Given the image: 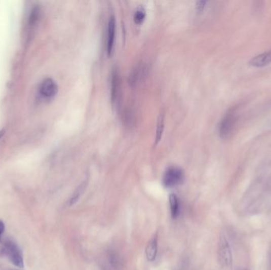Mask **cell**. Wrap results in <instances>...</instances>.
<instances>
[{"label": "cell", "mask_w": 271, "mask_h": 270, "mask_svg": "<svg viewBox=\"0 0 271 270\" xmlns=\"http://www.w3.org/2000/svg\"><path fill=\"white\" fill-rule=\"evenodd\" d=\"M271 63V50L262 54L258 55L251 59L249 61V64L252 67H262L269 65Z\"/></svg>", "instance_id": "ba28073f"}, {"label": "cell", "mask_w": 271, "mask_h": 270, "mask_svg": "<svg viewBox=\"0 0 271 270\" xmlns=\"http://www.w3.org/2000/svg\"><path fill=\"white\" fill-rule=\"evenodd\" d=\"M86 186H87V182L84 181V182H83V183L75 189V192L72 194V196L70 198L69 202H68L70 206H73V205H75V204L78 202L79 200H80V198H81L83 194H84V191H85Z\"/></svg>", "instance_id": "7c38bea8"}, {"label": "cell", "mask_w": 271, "mask_h": 270, "mask_svg": "<svg viewBox=\"0 0 271 270\" xmlns=\"http://www.w3.org/2000/svg\"><path fill=\"white\" fill-rule=\"evenodd\" d=\"M115 32H116V22H115L114 17L112 16L109 18V24H108L107 53L109 56H110L113 52Z\"/></svg>", "instance_id": "52a82bcc"}, {"label": "cell", "mask_w": 271, "mask_h": 270, "mask_svg": "<svg viewBox=\"0 0 271 270\" xmlns=\"http://www.w3.org/2000/svg\"><path fill=\"white\" fill-rule=\"evenodd\" d=\"M206 2L205 1H200V2L197 3V8L199 11H202L204 10L205 7H206Z\"/></svg>", "instance_id": "9a60e30c"}, {"label": "cell", "mask_w": 271, "mask_h": 270, "mask_svg": "<svg viewBox=\"0 0 271 270\" xmlns=\"http://www.w3.org/2000/svg\"><path fill=\"white\" fill-rule=\"evenodd\" d=\"M157 254H158V238L156 236L147 243L146 247L145 254L147 261L150 262L155 261Z\"/></svg>", "instance_id": "9c48e42d"}, {"label": "cell", "mask_w": 271, "mask_h": 270, "mask_svg": "<svg viewBox=\"0 0 271 270\" xmlns=\"http://www.w3.org/2000/svg\"><path fill=\"white\" fill-rule=\"evenodd\" d=\"M170 210L172 219H177L180 215V201L176 194H171L169 196Z\"/></svg>", "instance_id": "8fae6325"}, {"label": "cell", "mask_w": 271, "mask_h": 270, "mask_svg": "<svg viewBox=\"0 0 271 270\" xmlns=\"http://www.w3.org/2000/svg\"><path fill=\"white\" fill-rule=\"evenodd\" d=\"M217 257L221 268L229 269L233 265V255L229 242L225 235L220 234L217 245Z\"/></svg>", "instance_id": "6da1fadb"}, {"label": "cell", "mask_w": 271, "mask_h": 270, "mask_svg": "<svg viewBox=\"0 0 271 270\" xmlns=\"http://www.w3.org/2000/svg\"><path fill=\"white\" fill-rule=\"evenodd\" d=\"M4 252L15 266L18 268H23L24 261L22 251L15 243L11 241L5 243Z\"/></svg>", "instance_id": "3957f363"}, {"label": "cell", "mask_w": 271, "mask_h": 270, "mask_svg": "<svg viewBox=\"0 0 271 270\" xmlns=\"http://www.w3.org/2000/svg\"><path fill=\"white\" fill-rule=\"evenodd\" d=\"M147 67L144 64H140L132 71L130 76H129V83L132 85H137L143 81L146 77L147 74Z\"/></svg>", "instance_id": "8992f818"}, {"label": "cell", "mask_w": 271, "mask_h": 270, "mask_svg": "<svg viewBox=\"0 0 271 270\" xmlns=\"http://www.w3.org/2000/svg\"><path fill=\"white\" fill-rule=\"evenodd\" d=\"M185 175L179 167H171L166 171L163 178V184L166 188H174L183 182Z\"/></svg>", "instance_id": "7a4b0ae2"}, {"label": "cell", "mask_w": 271, "mask_h": 270, "mask_svg": "<svg viewBox=\"0 0 271 270\" xmlns=\"http://www.w3.org/2000/svg\"><path fill=\"white\" fill-rule=\"evenodd\" d=\"M57 90L58 87L56 83L52 79L48 78L43 80L41 84L39 87V94L44 99H51L57 95Z\"/></svg>", "instance_id": "5b68a950"}, {"label": "cell", "mask_w": 271, "mask_h": 270, "mask_svg": "<svg viewBox=\"0 0 271 270\" xmlns=\"http://www.w3.org/2000/svg\"><path fill=\"white\" fill-rule=\"evenodd\" d=\"M4 229H5V226H4V222L2 220H0V239H1V236L4 233Z\"/></svg>", "instance_id": "2e32d148"}, {"label": "cell", "mask_w": 271, "mask_h": 270, "mask_svg": "<svg viewBox=\"0 0 271 270\" xmlns=\"http://www.w3.org/2000/svg\"><path fill=\"white\" fill-rule=\"evenodd\" d=\"M146 13L145 11L143 9H139L136 11V13L134 15V22L135 23H137V25H140L143 23L144 19H145Z\"/></svg>", "instance_id": "5bb4252c"}, {"label": "cell", "mask_w": 271, "mask_h": 270, "mask_svg": "<svg viewBox=\"0 0 271 270\" xmlns=\"http://www.w3.org/2000/svg\"><path fill=\"white\" fill-rule=\"evenodd\" d=\"M111 100L113 103L119 101V93H120V79L118 71H113L111 79Z\"/></svg>", "instance_id": "30bf717a"}, {"label": "cell", "mask_w": 271, "mask_h": 270, "mask_svg": "<svg viewBox=\"0 0 271 270\" xmlns=\"http://www.w3.org/2000/svg\"><path fill=\"white\" fill-rule=\"evenodd\" d=\"M236 122V112L234 109H230L228 112L224 115L222 120L220 121V125H219V134L223 139H226L228 137L233 128L235 125Z\"/></svg>", "instance_id": "277c9868"}, {"label": "cell", "mask_w": 271, "mask_h": 270, "mask_svg": "<svg viewBox=\"0 0 271 270\" xmlns=\"http://www.w3.org/2000/svg\"><path fill=\"white\" fill-rule=\"evenodd\" d=\"M164 114L160 115V118H159L158 125H157V143L160 141L161 139V136L163 134V130H164Z\"/></svg>", "instance_id": "4fadbf2b"}]
</instances>
